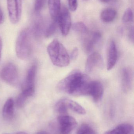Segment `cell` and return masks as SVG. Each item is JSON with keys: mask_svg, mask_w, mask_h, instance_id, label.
Here are the masks:
<instances>
[{"mask_svg": "<svg viewBox=\"0 0 134 134\" xmlns=\"http://www.w3.org/2000/svg\"><path fill=\"white\" fill-rule=\"evenodd\" d=\"M128 37L131 41L134 42V28L132 26L130 27L128 31Z\"/></svg>", "mask_w": 134, "mask_h": 134, "instance_id": "83f0119b", "label": "cell"}, {"mask_svg": "<svg viewBox=\"0 0 134 134\" xmlns=\"http://www.w3.org/2000/svg\"><path fill=\"white\" fill-rule=\"evenodd\" d=\"M124 23H127L133 22V11L130 8H128L125 11L122 17Z\"/></svg>", "mask_w": 134, "mask_h": 134, "instance_id": "d4e9b609", "label": "cell"}, {"mask_svg": "<svg viewBox=\"0 0 134 134\" xmlns=\"http://www.w3.org/2000/svg\"><path fill=\"white\" fill-rule=\"evenodd\" d=\"M56 111L61 115H67L68 109L63 99L60 100L56 104L55 106Z\"/></svg>", "mask_w": 134, "mask_h": 134, "instance_id": "7402d4cb", "label": "cell"}, {"mask_svg": "<svg viewBox=\"0 0 134 134\" xmlns=\"http://www.w3.org/2000/svg\"><path fill=\"white\" fill-rule=\"evenodd\" d=\"M36 134H49L47 132H45V131H40V132H38Z\"/></svg>", "mask_w": 134, "mask_h": 134, "instance_id": "1f68e13d", "label": "cell"}, {"mask_svg": "<svg viewBox=\"0 0 134 134\" xmlns=\"http://www.w3.org/2000/svg\"><path fill=\"white\" fill-rule=\"evenodd\" d=\"M91 82L86 74L79 71H74L58 83L57 88L73 96H86L89 95Z\"/></svg>", "mask_w": 134, "mask_h": 134, "instance_id": "6da1fadb", "label": "cell"}, {"mask_svg": "<svg viewBox=\"0 0 134 134\" xmlns=\"http://www.w3.org/2000/svg\"><path fill=\"white\" fill-rule=\"evenodd\" d=\"M103 64V59L100 54L97 52L93 53L87 60L85 66L86 72H92L95 69L102 67Z\"/></svg>", "mask_w": 134, "mask_h": 134, "instance_id": "30bf717a", "label": "cell"}, {"mask_svg": "<svg viewBox=\"0 0 134 134\" xmlns=\"http://www.w3.org/2000/svg\"><path fill=\"white\" fill-rule=\"evenodd\" d=\"M0 77L2 80L8 84L15 86L19 80L17 68L13 64H7L1 70Z\"/></svg>", "mask_w": 134, "mask_h": 134, "instance_id": "5b68a950", "label": "cell"}, {"mask_svg": "<svg viewBox=\"0 0 134 134\" xmlns=\"http://www.w3.org/2000/svg\"><path fill=\"white\" fill-rule=\"evenodd\" d=\"M2 42L1 38L0 37V60H1V57L2 49Z\"/></svg>", "mask_w": 134, "mask_h": 134, "instance_id": "f546056e", "label": "cell"}, {"mask_svg": "<svg viewBox=\"0 0 134 134\" xmlns=\"http://www.w3.org/2000/svg\"><path fill=\"white\" fill-rule=\"evenodd\" d=\"M101 2H103V3H108L111 0H100Z\"/></svg>", "mask_w": 134, "mask_h": 134, "instance_id": "4dcf8cb0", "label": "cell"}, {"mask_svg": "<svg viewBox=\"0 0 134 134\" xmlns=\"http://www.w3.org/2000/svg\"><path fill=\"white\" fill-rule=\"evenodd\" d=\"M118 51L115 41H112L109 45L107 55V69L110 71L112 69L117 63Z\"/></svg>", "mask_w": 134, "mask_h": 134, "instance_id": "7c38bea8", "label": "cell"}, {"mask_svg": "<svg viewBox=\"0 0 134 134\" xmlns=\"http://www.w3.org/2000/svg\"><path fill=\"white\" fill-rule=\"evenodd\" d=\"M78 54V49L77 48H75L72 52L71 56H70V59H71L72 60L75 59L77 58Z\"/></svg>", "mask_w": 134, "mask_h": 134, "instance_id": "4316f807", "label": "cell"}, {"mask_svg": "<svg viewBox=\"0 0 134 134\" xmlns=\"http://www.w3.org/2000/svg\"><path fill=\"white\" fill-rule=\"evenodd\" d=\"M57 22L62 35L64 36L67 35L72 26L71 17L66 7L63 6L61 8Z\"/></svg>", "mask_w": 134, "mask_h": 134, "instance_id": "ba28073f", "label": "cell"}, {"mask_svg": "<svg viewBox=\"0 0 134 134\" xmlns=\"http://www.w3.org/2000/svg\"><path fill=\"white\" fill-rule=\"evenodd\" d=\"M4 20V16H3V13L0 8V25L2 23Z\"/></svg>", "mask_w": 134, "mask_h": 134, "instance_id": "f1b7e54d", "label": "cell"}, {"mask_svg": "<svg viewBox=\"0 0 134 134\" xmlns=\"http://www.w3.org/2000/svg\"><path fill=\"white\" fill-rule=\"evenodd\" d=\"M14 102L12 98L6 102L2 109V116L6 120H9L13 117L14 112Z\"/></svg>", "mask_w": 134, "mask_h": 134, "instance_id": "9a60e30c", "label": "cell"}, {"mask_svg": "<svg viewBox=\"0 0 134 134\" xmlns=\"http://www.w3.org/2000/svg\"><path fill=\"white\" fill-rule=\"evenodd\" d=\"M57 122L60 134H70L77 126L75 119L67 115L59 116Z\"/></svg>", "mask_w": 134, "mask_h": 134, "instance_id": "8992f818", "label": "cell"}, {"mask_svg": "<svg viewBox=\"0 0 134 134\" xmlns=\"http://www.w3.org/2000/svg\"><path fill=\"white\" fill-rule=\"evenodd\" d=\"M36 15L37 17L34 20L32 30L35 35L39 36L42 35L43 32L45 33V23L43 19L39 15Z\"/></svg>", "mask_w": 134, "mask_h": 134, "instance_id": "ac0fdd59", "label": "cell"}, {"mask_svg": "<svg viewBox=\"0 0 134 134\" xmlns=\"http://www.w3.org/2000/svg\"><path fill=\"white\" fill-rule=\"evenodd\" d=\"M69 9L72 12H75L78 8L77 0H68Z\"/></svg>", "mask_w": 134, "mask_h": 134, "instance_id": "484cf974", "label": "cell"}, {"mask_svg": "<svg viewBox=\"0 0 134 134\" xmlns=\"http://www.w3.org/2000/svg\"><path fill=\"white\" fill-rule=\"evenodd\" d=\"M104 93V87L102 83L98 81H92L90 88L89 95L93 98L95 102L101 99Z\"/></svg>", "mask_w": 134, "mask_h": 134, "instance_id": "4fadbf2b", "label": "cell"}, {"mask_svg": "<svg viewBox=\"0 0 134 134\" xmlns=\"http://www.w3.org/2000/svg\"><path fill=\"white\" fill-rule=\"evenodd\" d=\"M133 130V126L130 124H122L114 129L106 131L104 134H129Z\"/></svg>", "mask_w": 134, "mask_h": 134, "instance_id": "2e32d148", "label": "cell"}, {"mask_svg": "<svg viewBox=\"0 0 134 134\" xmlns=\"http://www.w3.org/2000/svg\"><path fill=\"white\" fill-rule=\"evenodd\" d=\"M7 4L10 21L13 24H17L21 18L22 0H7Z\"/></svg>", "mask_w": 134, "mask_h": 134, "instance_id": "52a82bcc", "label": "cell"}, {"mask_svg": "<svg viewBox=\"0 0 134 134\" xmlns=\"http://www.w3.org/2000/svg\"><path fill=\"white\" fill-rule=\"evenodd\" d=\"M117 12L112 8H107L103 10L101 14V19L104 23L112 22L115 19Z\"/></svg>", "mask_w": 134, "mask_h": 134, "instance_id": "d6986e66", "label": "cell"}, {"mask_svg": "<svg viewBox=\"0 0 134 134\" xmlns=\"http://www.w3.org/2000/svg\"><path fill=\"white\" fill-rule=\"evenodd\" d=\"M47 52L53 65L58 67H65L70 63V56L62 43L57 39L51 42L47 47Z\"/></svg>", "mask_w": 134, "mask_h": 134, "instance_id": "7a4b0ae2", "label": "cell"}, {"mask_svg": "<svg viewBox=\"0 0 134 134\" xmlns=\"http://www.w3.org/2000/svg\"><path fill=\"white\" fill-rule=\"evenodd\" d=\"M83 36L82 46L84 51L87 53H89L93 49L101 37V34L98 31H88L86 34L83 35Z\"/></svg>", "mask_w": 134, "mask_h": 134, "instance_id": "9c48e42d", "label": "cell"}, {"mask_svg": "<svg viewBox=\"0 0 134 134\" xmlns=\"http://www.w3.org/2000/svg\"><path fill=\"white\" fill-rule=\"evenodd\" d=\"M15 134H28L24 132H19Z\"/></svg>", "mask_w": 134, "mask_h": 134, "instance_id": "d6a6232c", "label": "cell"}, {"mask_svg": "<svg viewBox=\"0 0 134 134\" xmlns=\"http://www.w3.org/2000/svg\"><path fill=\"white\" fill-rule=\"evenodd\" d=\"M63 99L68 109H71L79 115H84L86 114V112L85 109L76 102L68 98Z\"/></svg>", "mask_w": 134, "mask_h": 134, "instance_id": "e0dca14e", "label": "cell"}, {"mask_svg": "<svg viewBox=\"0 0 134 134\" xmlns=\"http://www.w3.org/2000/svg\"><path fill=\"white\" fill-rule=\"evenodd\" d=\"M76 134H96L93 129L85 124H82L77 130Z\"/></svg>", "mask_w": 134, "mask_h": 134, "instance_id": "603a6c76", "label": "cell"}, {"mask_svg": "<svg viewBox=\"0 0 134 134\" xmlns=\"http://www.w3.org/2000/svg\"><path fill=\"white\" fill-rule=\"evenodd\" d=\"M3 134H9V133H4Z\"/></svg>", "mask_w": 134, "mask_h": 134, "instance_id": "836d02e7", "label": "cell"}, {"mask_svg": "<svg viewBox=\"0 0 134 134\" xmlns=\"http://www.w3.org/2000/svg\"><path fill=\"white\" fill-rule=\"evenodd\" d=\"M37 66L35 64L31 66L28 69L24 82L22 86L21 93L29 98L34 95L35 92V82Z\"/></svg>", "mask_w": 134, "mask_h": 134, "instance_id": "277c9868", "label": "cell"}, {"mask_svg": "<svg viewBox=\"0 0 134 134\" xmlns=\"http://www.w3.org/2000/svg\"><path fill=\"white\" fill-rule=\"evenodd\" d=\"M84 1H87V0H84Z\"/></svg>", "mask_w": 134, "mask_h": 134, "instance_id": "e575fe53", "label": "cell"}, {"mask_svg": "<svg viewBox=\"0 0 134 134\" xmlns=\"http://www.w3.org/2000/svg\"><path fill=\"white\" fill-rule=\"evenodd\" d=\"M46 0H35L34 6V11L35 15H40L42 9H44Z\"/></svg>", "mask_w": 134, "mask_h": 134, "instance_id": "cb8c5ba5", "label": "cell"}, {"mask_svg": "<svg viewBox=\"0 0 134 134\" xmlns=\"http://www.w3.org/2000/svg\"><path fill=\"white\" fill-rule=\"evenodd\" d=\"M73 30L81 34H85L88 32V29L85 24L82 22H78L75 23L72 26Z\"/></svg>", "mask_w": 134, "mask_h": 134, "instance_id": "ffe728a7", "label": "cell"}, {"mask_svg": "<svg viewBox=\"0 0 134 134\" xmlns=\"http://www.w3.org/2000/svg\"><path fill=\"white\" fill-rule=\"evenodd\" d=\"M133 72L130 67H125L122 72V87L125 93L130 91L133 86Z\"/></svg>", "mask_w": 134, "mask_h": 134, "instance_id": "8fae6325", "label": "cell"}, {"mask_svg": "<svg viewBox=\"0 0 134 134\" xmlns=\"http://www.w3.org/2000/svg\"><path fill=\"white\" fill-rule=\"evenodd\" d=\"M31 31L28 28L23 30L17 39L15 49L19 59L25 60L29 57L31 52Z\"/></svg>", "mask_w": 134, "mask_h": 134, "instance_id": "3957f363", "label": "cell"}, {"mask_svg": "<svg viewBox=\"0 0 134 134\" xmlns=\"http://www.w3.org/2000/svg\"><path fill=\"white\" fill-rule=\"evenodd\" d=\"M57 25V21L52 20V22L49 24L45 30L44 33L45 36L46 37L49 38L53 35L56 30Z\"/></svg>", "mask_w": 134, "mask_h": 134, "instance_id": "44dd1931", "label": "cell"}, {"mask_svg": "<svg viewBox=\"0 0 134 134\" xmlns=\"http://www.w3.org/2000/svg\"><path fill=\"white\" fill-rule=\"evenodd\" d=\"M48 5L52 20L57 21L61 9V0H49Z\"/></svg>", "mask_w": 134, "mask_h": 134, "instance_id": "5bb4252c", "label": "cell"}]
</instances>
